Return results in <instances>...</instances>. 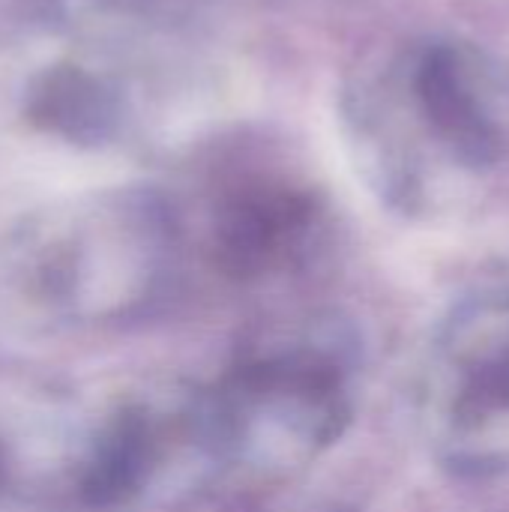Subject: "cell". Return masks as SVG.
Here are the masks:
<instances>
[{"label": "cell", "mask_w": 509, "mask_h": 512, "mask_svg": "<svg viewBox=\"0 0 509 512\" xmlns=\"http://www.w3.org/2000/svg\"><path fill=\"white\" fill-rule=\"evenodd\" d=\"M348 417L345 360L339 348L318 339L249 354L186 414L207 456L258 471L306 465L342 435Z\"/></svg>", "instance_id": "obj_1"}, {"label": "cell", "mask_w": 509, "mask_h": 512, "mask_svg": "<svg viewBox=\"0 0 509 512\" xmlns=\"http://www.w3.org/2000/svg\"><path fill=\"white\" fill-rule=\"evenodd\" d=\"M414 99L429 132L465 168H489L507 138L492 114L468 54L456 45H429L414 66Z\"/></svg>", "instance_id": "obj_2"}, {"label": "cell", "mask_w": 509, "mask_h": 512, "mask_svg": "<svg viewBox=\"0 0 509 512\" xmlns=\"http://www.w3.org/2000/svg\"><path fill=\"white\" fill-rule=\"evenodd\" d=\"M306 222L303 204L279 189H249L237 195L219 219L222 258L237 273H255L279 264L300 240Z\"/></svg>", "instance_id": "obj_3"}, {"label": "cell", "mask_w": 509, "mask_h": 512, "mask_svg": "<svg viewBox=\"0 0 509 512\" xmlns=\"http://www.w3.org/2000/svg\"><path fill=\"white\" fill-rule=\"evenodd\" d=\"M159 426L144 411H126L96 441L84 471V492L93 504L129 501L159 468Z\"/></svg>", "instance_id": "obj_4"}]
</instances>
